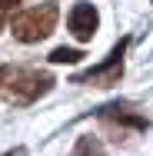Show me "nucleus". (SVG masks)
I'll return each mask as SVG.
<instances>
[{"mask_svg": "<svg viewBox=\"0 0 153 156\" xmlns=\"http://www.w3.org/2000/svg\"><path fill=\"white\" fill-rule=\"evenodd\" d=\"M53 83H57V80H53L47 70L7 63V73H3V80H0V96H3L10 106H30L40 96L50 93Z\"/></svg>", "mask_w": 153, "mask_h": 156, "instance_id": "obj_1", "label": "nucleus"}, {"mask_svg": "<svg viewBox=\"0 0 153 156\" xmlns=\"http://www.w3.org/2000/svg\"><path fill=\"white\" fill-rule=\"evenodd\" d=\"M57 17H60L57 0H47V3L27 7V10L13 13V20H10V33H13L20 43H40V40H47V37L53 33Z\"/></svg>", "mask_w": 153, "mask_h": 156, "instance_id": "obj_2", "label": "nucleus"}, {"mask_svg": "<svg viewBox=\"0 0 153 156\" xmlns=\"http://www.w3.org/2000/svg\"><path fill=\"white\" fill-rule=\"evenodd\" d=\"M126 47H130V37H120V43L107 53V60L90 66L87 73H77L70 83H87V87H117L123 80V57H126Z\"/></svg>", "mask_w": 153, "mask_h": 156, "instance_id": "obj_3", "label": "nucleus"}, {"mask_svg": "<svg viewBox=\"0 0 153 156\" xmlns=\"http://www.w3.org/2000/svg\"><path fill=\"white\" fill-rule=\"evenodd\" d=\"M97 120L107 126V129H113V133H143L147 129V120L143 116H137V113H130L126 106H120V103H110V106H100L97 110Z\"/></svg>", "mask_w": 153, "mask_h": 156, "instance_id": "obj_4", "label": "nucleus"}, {"mask_svg": "<svg viewBox=\"0 0 153 156\" xmlns=\"http://www.w3.org/2000/svg\"><path fill=\"white\" fill-rule=\"evenodd\" d=\"M67 27L70 33L80 40V43H90L97 27H100V13H97V7L87 3V0H77L73 7H70V13H67Z\"/></svg>", "mask_w": 153, "mask_h": 156, "instance_id": "obj_5", "label": "nucleus"}, {"mask_svg": "<svg viewBox=\"0 0 153 156\" xmlns=\"http://www.w3.org/2000/svg\"><path fill=\"white\" fill-rule=\"evenodd\" d=\"M73 156H107V153H103V143H100L97 136H80Z\"/></svg>", "mask_w": 153, "mask_h": 156, "instance_id": "obj_6", "label": "nucleus"}, {"mask_svg": "<svg viewBox=\"0 0 153 156\" xmlns=\"http://www.w3.org/2000/svg\"><path fill=\"white\" fill-rule=\"evenodd\" d=\"M83 57H87V53H83V50H77V47H57L47 60H50V63H80Z\"/></svg>", "mask_w": 153, "mask_h": 156, "instance_id": "obj_7", "label": "nucleus"}, {"mask_svg": "<svg viewBox=\"0 0 153 156\" xmlns=\"http://www.w3.org/2000/svg\"><path fill=\"white\" fill-rule=\"evenodd\" d=\"M17 7H20V0H0V33L7 30V23L13 20Z\"/></svg>", "mask_w": 153, "mask_h": 156, "instance_id": "obj_8", "label": "nucleus"}, {"mask_svg": "<svg viewBox=\"0 0 153 156\" xmlns=\"http://www.w3.org/2000/svg\"><path fill=\"white\" fill-rule=\"evenodd\" d=\"M7 156H27V150H24V146H17L13 153H7Z\"/></svg>", "mask_w": 153, "mask_h": 156, "instance_id": "obj_9", "label": "nucleus"}, {"mask_svg": "<svg viewBox=\"0 0 153 156\" xmlns=\"http://www.w3.org/2000/svg\"><path fill=\"white\" fill-rule=\"evenodd\" d=\"M3 73H7V63H3V66H0V80H3Z\"/></svg>", "mask_w": 153, "mask_h": 156, "instance_id": "obj_10", "label": "nucleus"}, {"mask_svg": "<svg viewBox=\"0 0 153 156\" xmlns=\"http://www.w3.org/2000/svg\"><path fill=\"white\" fill-rule=\"evenodd\" d=\"M150 3H153V0H150Z\"/></svg>", "mask_w": 153, "mask_h": 156, "instance_id": "obj_11", "label": "nucleus"}]
</instances>
